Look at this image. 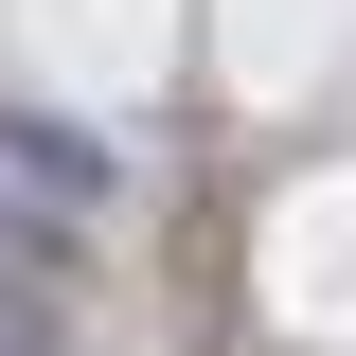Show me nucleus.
I'll list each match as a JSON object with an SVG mask.
<instances>
[{
	"mask_svg": "<svg viewBox=\"0 0 356 356\" xmlns=\"http://www.w3.org/2000/svg\"><path fill=\"white\" fill-rule=\"evenodd\" d=\"M0 196H18V214H54V232H89V214H107V143L36 125V107H0Z\"/></svg>",
	"mask_w": 356,
	"mask_h": 356,
	"instance_id": "nucleus-1",
	"label": "nucleus"
}]
</instances>
